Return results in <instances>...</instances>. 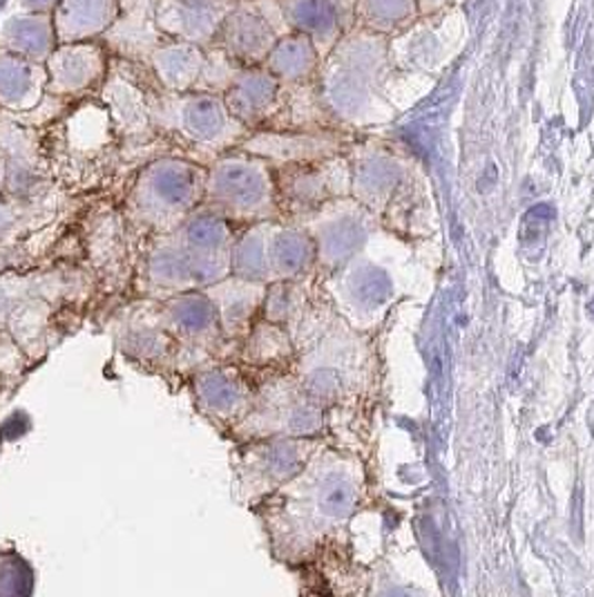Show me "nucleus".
I'll use <instances>...</instances> for the list:
<instances>
[{
	"label": "nucleus",
	"mask_w": 594,
	"mask_h": 597,
	"mask_svg": "<svg viewBox=\"0 0 594 597\" xmlns=\"http://www.w3.org/2000/svg\"><path fill=\"white\" fill-rule=\"evenodd\" d=\"M168 307H170V314L174 316V320H170V327H188V325H190V320L185 318V314H183V311H179V316H177V311H174L172 302H168ZM168 331H170V334L174 336V340H177V347L185 349L190 331H188V329H168Z\"/></svg>",
	"instance_id": "nucleus-2"
},
{
	"label": "nucleus",
	"mask_w": 594,
	"mask_h": 597,
	"mask_svg": "<svg viewBox=\"0 0 594 597\" xmlns=\"http://www.w3.org/2000/svg\"><path fill=\"white\" fill-rule=\"evenodd\" d=\"M157 242L145 253L148 289L163 291L165 296H181L190 289H200L220 282L222 269L229 260L222 256L226 249L224 218L204 207L200 213H190L177 229L159 233Z\"/></svg>",
	"instance_id": "nucleus-1"
}]
</instances>
